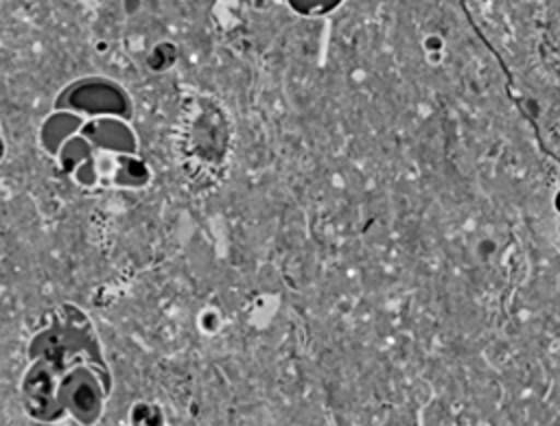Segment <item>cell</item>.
<instances>
[{"instance_id": "obj_1", "label": "cell", "mask_w": 560, "mask_h": 426, "mask_svg": "<svg viewBox=\"0 0 560 426\" xmlns=\"http://www.w3.org/2000/svg\"><path fill=\"white\" fill-rule=\"evenodd\" d=\"M112 391L101 339L92 319L74 304L52 308L28 343L22 376L24 409L33 419L98 422Z\"/></svg>"}, {"instance_id": "obj_5", "label": "cell", "mask_w": 560, "mask_h": 426, "mask_svg": "<svg viewBox=\"0 0 560 426\" xmlns=\"http://www.w3.org/2000/svg\"><path fill=\"white\" fill-rule=\"evenodd\" d=\"M88 118L81 116V114H74L70 109H61V107H55L52 114H48L39 127V144L42 149L48 153V155H57L59 146L72 138L74 133L81 131L83 122Z\"/></svg>"}, {"instance_id": "obj_4", "label": "cell", "mask_w": 560, "mask_h": 426, "mask_svg": "<svg viewBox=\"0 0 560 426\" xmlns=\"http://www.w3.org/2000/svg\"><path fill=\"white\" fill-rule=\"evenodd\" d=\"M81 133L101 153H112V155L138 153V138L127 118L94 116L83 122Z\"/></svg>"}, {"instance_id": "obj_6", "label": "cell", "mask_w": 560, "mask_h": 426, "mask_svg": "<svg viewBox=\"0 0 560 426\" xmlns=\"http://www.w3.org/2000/svg\"><path fill=\"white\" fill-rule=\"evenodd\" d=\"M151 170L147 162L138 153L129 155H116L114 170L109 177V188H144L149 184Z\"/></svg>"}, {"instance_id": "obj_2", "label": "cell", "mask_w": 560, "mask_h": 426, "mask_svg": "<svg viewBox=\"0 0 560 426\" xmlns=\"http://www.w3.org/2000/svg\"><path fill=\"white\" fill-rule=\"evenodd\" d=\"M179 144L190 175L214 177L228 153V125L221 107L208 98L190 100Z\"/></svg>"}, {"instance_id": "obj_3", "label": "cell", "mask_w": 560, "mask_h": 426, "mask_svg": "<svg viewBox=\"0 0 560 426\" xmlns=\"http://www.w3.org/2000/svg\"><path fill=\"white\" fill-rule=\"evenodd\" d=\"M55 107L70 109L85 118L118 116L129 120L133 114L127 90L105 76H85L68 83L55 98Z\"/></svg>"}]
</instances>
